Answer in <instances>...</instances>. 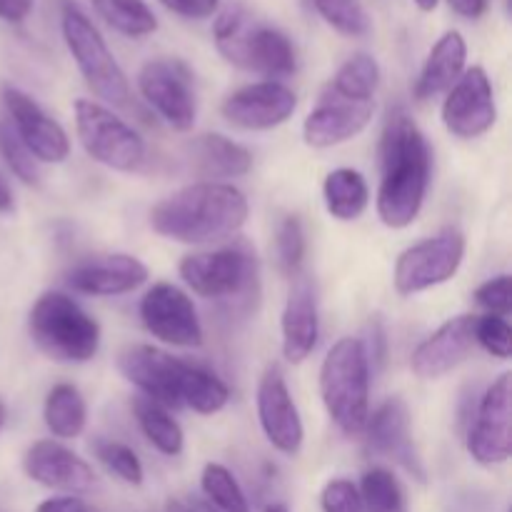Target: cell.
<instances>
[{
    "instance_id": "34",
    "label": "cell",
    "mask_w": 512,
    "mask_h": 512,
    "mask_svg": "<svg viewBox=\"0 0 512 512\" xmlns=\"http://www.w3.org/2000/svg\"><path fill=\"white\" fill-rule=\"evenodd\" d=\"M313 5L320 18L338 33L360 38L370 30L368 13L363 10L360 0H313Z\"/></svg>"
},
{
    "instance_id": "30",
    "label": "cell",
    "mask_w": 512,
    "mask_h": 512,
    "mask_svg": "<svg viewBox=\"0 0 512 512\" xmlns=\"http://www.w3.org/2000/svg\"><path fill=\"white\" fill-rule=\"evenodd\" d=\"M90 3L110 28L128 38H143L158 28V18L145 0H90Z\"/></svg>"
},
{
    "instance_id": "21",
    "label": "cell",
    "mask_w": 512,
    "mask_h": 512,
    "mask_svg": "<svg viewBox=\"0 0 512 512\" xmlns=\"http://www.w3.org/2000/svg\"><path fill=\"white\" fill-rule=\"evenodd\" d=\"M148 280V268L135 255L110 253L83 260L68 273V288L93 298H113L140 288Z\"/></svg>"
},
{
    "instance_id": "48",
    "label": "cell",
    "mask_w": 512,
    "mask_h": 512,
    "mask_svg": "<svg viewBox=\"0 0 512 512\" xmlns=\"http://www.w3.org/2000/svg\"><path fill=\"white\" fill-rule=\"evenodd\" d=\"M415 3H418L420 10H425V13H430V10L438 8L440 0H415Z\"/></svg>"
},
{
    "instance_id": "1",
    "label": "cell",
    "mask_w": 512,
    "mask_h": 512,
    "mask_svg": "<svg viewBox=\"0 0 512 512\" xmlns=\"http://www.w3.org/2000/svg\"><path fill=\"white\" fill-rule=\"evenodd\" d=\"M433 153L405 108L390 110L380 140L378 215L383 225L400 230L418 220L430 185Z\"/></svg>"
},
{
    "instance_id": "4",
    "label": "cell",
    "mask_w": 512,
    "mask_h": 512,
    "mask_svg": "<svg viewBox=\"0 0 512 512\" xmlns=\"http://www.w3.org/2000/svg\"><path fill=\"white\" fill-rule=\"evenodd\" d=\"M33 343L55 363H88L100 348V325L70 295L48 290L28 315Z\"/></svg>"
},
{
    "instance_id": "22",
    "label": "cell",
    "mask_w": 512,
    "mask_h": 512,
    "mask_svg": "<svg viewBox=\"0 0 512 512\" xmlns=\"http://www.w3.org/2000/svg\"><path fill=\"white\" fill-rule=\"evenodd\" d=\"M475 318L478 315H458L428 335L410 358L413 373L420 380H438L458 368L475 345Z\"/></svg>"
},
{
    "instance_id": "29",
    "label": "cell",
    "mask_w": 512,
    "mask_h": 512,
    "mask_svg": "<svg viewBox=\"0 0 512 512\" xmlns=\"http://www.w3.org/2000/svg\"><path fill=\"white\" fill-rule=\"evenodd\" d=\"M380 83L378 60L368 53H355L353 58L345 60L328 83L330 93L340 98L358 100V103H373V95Z\"/></svg>"
},
{
    "instance_id": "14",
    "label": "cell",
    "mask_w": 512,
    "mask_h": 512,
    "mask_svg": "<svg viewBox=\"0 0 512 512\" xmlns=\"http://www.w3.org/2000/svg\"><path fill=\"white\" fill-rule=\"evenodd\" d=\"M495 120H498V108H495L488 73L480 65L468 68L460 75L458 83L448 90V98L443 103L445 128L455 138L470 140L488 133Z\"/></svg>"
},
{
    "instance_id": "38",
    "label": "cell",
    "mask_w": 512,
    "mask_h": 512,
    "mask_svg": "<svg viewBox=\"0 0 512 512\" xmlns=\"http://www.w3.org/2000/svg\"><path fill=\"white\" fill-rule=\"evenodd\" d=\"M475 343L483 345L493 358L508 360L512 353V330L508 320L500 318V315L475 318Z\"/></svg>"
},
{
    "instance_id": "11",
    "label": "cell",
    "mask_w": 512,
    "mask_h": 512,
    "mask_svg": "<svg viewBox=\"0 0 512 512\" xmlns=\"http://www.w3.org/2000/svg\"><path fill=\"white\" fill-rule=\"evenodd\" d=\"M118 368L140 395L165 410L183 408V380L188 363L153 345H130L118 355Z\"/></svg>"
},
{
    "instance_id": "45",
    "label": "cell",
    "mask_w": 512,
    "mask_h": 512,
    "mask_svg": "<svg viewBox=\"0 0 512 512\" xmlns=\"http://www.w3.org/2000/svg\"><path fill=\"white\" fill-rule=\"evenodd\" d=\"M13 210V190H10L8 180L0 175V213H10Z\"/></svg>"
},
{
    "instance_id": "47",
    "label": "cell",
    "mask_w": 512,
    "mask_h": 512,
    "mask_svg": "<svg viewBox=\"0 0 512 512\" xmlns=\"http://www.w3.org/2000/svg\"><path fill=\"white\" fill-rule=\"evenodd\" d=\"M165 512H190V508L185 503H180V500H170V503L165 505Z\"/></svg>"
},
{
    "instance_id": "40",
    "label": "cell",
    "mask_w": 512,
    "mask_h": 512,
    "mask_svg": "<svg viewBox=\"0 0 512 512\" xmlns=\"http://www.w3.org/2000/svg\"><path fill=\"white\" fill-rule=\"evenodd\" d=\"M475 303L480 308L488 310V315H505L512 310V288H510V275H498L493 280H485L478 290L473 293Z\"/></svg>"
},
{
    "instance_id": "6",
    "label": "cell",
    "mask_w": 512,
    "mask_h": 512,
    "mask_svg": "<svg viewBox=\"0 0 512 512\" xmlns=\"http://www.w3.org/2000/svg\"><path fill=\"white\" fill-rule=\"evenodd\" d=\"M60 28H63L65 45H68L70 55H73L88 88L105 103L128 105V78H125L123 68L105 45L103 35L90 23L88 15L78 5L65 3L63 10H60Z\"/></svg>"
},
{
    "instance_id": "5",
    "label": "cell",
    "mask_w": 512,
    "mask_h": 512,
    "mask_svg": "<svg viewBox=\"0 0 512 512\" xmlns=\"http://www.w3.org/2000/svg\"><path fill=\"white\" fill-rule=\"evenodd\" d=\"M220 55L243 70L265 78H288L295 73V48L285 33L260 25L243 8H228L213 25Z\"/></svg>"
},
{
    "instance_id": "19",
    "label": "cell",
    "mask_w": 512,
    "mask_h": 512,
    "mask_svg": "<svg viewBox=\"0 0 512 512\" xmlns=\"http://www.w3.org/2000/svg\"><path fill=\"white\" fill-rule=\"evenodd\" d=\"M375 113V103L340 98L328 88L303 123V138L310 148H333L363 133Z\"/></svg>"
},
{
    "instance_id": "44",
    "label": "cell",
    "mask_w": 512,
    "mask_h": 512,
    "mask_svg": "<svg viewBox=\"0 0 512 512\" xmlns=\"http://www.w3.org/2000/svg\"><path fill=\"white\" fill-rule=\"evenodd\" d=\"M450 8L455 10L458 15H463V18H480V15L488 10V3L490 0H448Z\"/></svg>"
},
{
    "instance_id": "28",
    "label": "cell",
    "mask_w": 512,
    "mask_h": 512,
    "mask_svg": "<svg viewBox=\"0 0 512 512\" xmlns=\"http://www.w3.org/2000/svg\"><path fill=\"white\" fill-rule=\"evenodd\" d=\"M133 413L140 430H143V435L148 438V443L153 445L155 450H160V453L168 455V458H175V455L183 453V428H180L178 420L170 415V410H165L163 405L138 395V398L133 400Z\"/></svg>"
},
{
    "instance_id": "16",
    "label": "cell",
    "mask_w": 512,
    "mask_h": 512,
    "mask_svg": "<svg viewBox=\"0 0 512 512\" xmlns=\"http://www.w3.org/2000/svg\"><path fill=\"white\" fill-rule=\"evenodd\" d=\"M365 448L373 455L393 460L408 470L420 483L425 480L423 460L415 448L413 430H410V410L400 398H388L373 415L365 420Z\"/></svg>"
},
{
    "instance_id": "17",
    "label": "cell",
    "mask_w": 512,
    "mask_h": 512,
    "mask_svg": "<svg viewBox=\"0 0 512 512\" xmlns=\"http://www.w3.org/2000/svg\"><path fill=\"white\" fill-rule=\"evenodd\" d=\"M295 108L298 98L288 85L278 80H260L228 95L220 113L235 128L270 130L283 125L295 113Z\"/></svg>"
},
{
    "instance_id": "13",
    "label": "cell",
    "mask_w": 512,
    "mask_h": 512,
    "mask_svg": "<svg viewBox=\"0 0 512 512\" xmlns=\"http://www.w3.org/2000/svg\"><path fill=\"white\" fill-rule=\"evenodd\" d=\"M512 375L503 373L480 398L478 413L468 430V453L480 465H503L512 453L510 438Z\"/></svg>"
},
{
    "instance_id": "43",
    "label": "cell",
    "mask_w": 512,
    "mask_h": 512,
    "mask_svg": "<svg viewBox=\"0 0 512 512\" xmlns=\"http://www.w3.org/2000/svg\"><path fill=\"white\" fill-rule=\"evenodd\" d=\"M35 512H88L85 503L75 495H60V498H48L35 508Z\"/></svg>"
},
{
    "instance_id": "24",
    "label": "cell",
    "mask_w": 512,
    "mask_h": 512,
    "mask_svg": "<svg viewBox=\"0 0 512 512\" xmlns=\"http://www.w3.org/2000/svg\"><path fill=\"white\" fill-rule=\"evenodd\" d=\"M465 60H468V45L458 30H448L430 50L418 80H415V98L430 100L435 95L445 93L458 83L465 73Z\"/></svg>"
},
{
    "instance_id": "42",
    "label": "cell",
    "mask_w": 512,
    "mask_h": 512,
    "mask_svg": "<svg viewBox=\"0 0 512 512\" xmlns=\"http://www.w3.org/2000/svg\"><path fill=\"white\" fill-rule=\"evenodd\" d=\"M33 13V0H0V20L23 23Z\"/></svg>"
},
{
    "instance_id": "23",
    "label": "cell",
    "mask_w": 512,
    "mask_h": 512,
    "mask_svg": "<svg viewBox=\"0 0 512 512\" xmlns=\"http://www.w3.org/2000/svg\"><path fill=\"white\" fill-rule=\"evenodd\" d=\"M283 355L288 363H303L318 345L320 323H318V303H315L313 285L305 278L295 280L290 288L288 300L283 308Z\"/></svg>"
},
{
    "instance_id": "8",
    "label": "cell",
    "mask_w": 512,
    "mask_h": 512,
    "mask_svg": "<svg viewBox=\"0 0 512 512\" xmlns=\"http://www.w3.org/2000/svg\"><path fill=\"white\" fill-rule=\"evenodd\" d=\"M465 258V235L458 230L425 238L400 253L395 263L393 283L400 295H415L423 290L443 285L460 270Z\"/></svg>"
},
{
    "instance_id": "33",
    "label": "cell",
    "mask_w": 512,
    "mask_h": 512,
    "mask_svg": "<svg viewBox=\"0 0 512 512\" xmlns=\"http://www.w3.org/2000/svg\"><path fill=\"white\" fill-rule=\"evenodd\" d=\"M365 512H408V500L400 480L385 468H370L360 483Z\"/></svg>"
},
{
    "instance_id": "10",
    "label": "cell",
    "mask_w": 512,
    "mask_h": 512,
    "mask_svg": "<svg viewBox=\"0 0 512 512\" xmlns=\"http://www.w3.org/2000/svg\"><path fill=\"white\" fill-rule=\"evenodd\" d=\"M138 88L145 103L160 115L165 125L180 133L193 128L198 105H195L193 78L185 63L175 58L150 60L138 73Z\"/></svg>"
},
{
    "instance_id": "32",
    "label": "cell",
    "mask_w": 512,
    "mask_h": 512,
    "mask_svg": "<svg viewBox=\"0 0 512 512\" xmlns=\"http://www.w3.org/2000/svg\"><path fill=\"white\" fill-rule=\"evenodd\" d=\"M200 488H203L205 503L213 505L218 512H250L243 488L225 465H205L203 475H200Z\"/></svg>"
},
{
    "instance_id": "20",
    "label": "cell",
    "mask_w": 512,
    "mask_h": 512,
    "mask_svg": "<svg viewBox=\"0 0 512 512\" xmlns=\"http://www.w3.org/2000/svg\"><path fill=\"white\" fill-rule=\"evenodd\" d=\"M23 470L33 483L63 493H88L95 485V473L80 455L55 440H38L25 450Z\"/></svg>"
},
{
    "instance_id": "15",
    "label": "cell",
    "mask_w": 512,
    "mask_h": 512,
    "mask_svg": "<svg viewBox=\"0 0 512 512\" xmlns=\"http://www.w3.org/2000/svg\"><path fill=\"white\" fill-rule=\"evenodd\" d=\"M3 103L13 118V130L38 163H63L68 158V133L28 93L15 85H5Z\"/></svg>"
},
{
    "instance_id": "50",
    "label": "cell",
    "mask_w": 512,
    "mask_h": 512,
    "mask_svg": "<svg viewBox=\"0 0 512 512\" xmlns=\"http://www.w3.org/2000/svg\"><path fill=\"white\" fill-rule=\"evenodd\" d=\"M3 425H5V405L0 403V430H3Z\"/></svg>"
},
{
    "instance_id": "3",
    "label": "cell",
    "mask_w": 512,
    "mask_h": 512,
    "mask_svg": "<svg viewBox=\"0 0 512 512\" xmlns=\"http://www.w3.org/2000/svg\"><path fill=\"white\" fill-rule=\"evenodd\" d=\"M320 395L330 420L345 435L363 433L370 415V360L360 338H343L320 368Z\"/></svg>"
},
{
    "instance_id": "7",
    "label": "cell",
    "mask_w": 512,
    "mask_h": 512,
    "mask_svg": "<svg viewBox=\"0 0 512 512\" xmlns=\"http://www.w3.org/2000/svg\"><path fill=\"white\" fill-rule=\"evenodd\" d=\"M75 130L80 145L95 163L118 173H130L145 158V143L138 130L95 100H75Z\"/></svg>"
},
{
    "instance_id": "26",
    "label": "cell",
    "mask_w": 512,
    "mask_h": 512,
    "mask_svg": "<svg viewBox=\"0 0 512 512\" xmlns=\"http://www.w3.org/2000/svg\"><path fill=\"white\" fill-rule=\"evenodd\" d=\"M325 208L335 220H358L368 210L370 188L363 175L353 168H338L323 183Z\"/></svg>"
},
{
    "instance_id": "12",
    "label": "cell",
    "mask_w": 512,
    "mask_h": 512,
    "mask_svg": "<svg viewBox=\"0 0 512 512\" xmlns=\"http://www.w3.org/2000/svg\"><path fill=\"white\" fill-rule=\"evenodd\" d=\"M140 320L153 338L175 348H198L203 325L185 290L173 283H155L140 300Z\"/></svg>"
},
{
    "instance_id": "49",
    "label": "cell",
    "mask_w": 512,
    "mask_h": 512,
    "mask_svg": "<svg viewBox=\"0 0 512 512\" xmlns=\"http://www.w3.org/2000/svg\"><path fill=\"white\" fill-rule=\"evenodd\" d=\"M265 512H290V510L285 508L283 503H273V505H268V508H265Z\"/></svg>"
},
{
    "instance_id": "46",
    "label": "cell",
    "mask_w": 512,
    "mask_h": 512,
    "mask_svg": "<svg viewBox=\"0 0 512 512\" xmlns=\"http://www.w3.org/2000/svg\"><path fill=\"white\" fill-rule=\"evenodd\" d=\"M188 508H190V512H218L213 505L205 503V500H195V503L188 505Z\"/></svg>"
},
{
    "instance_id": "35",
    "label": "cell",
    "mask_w": 512,
    "mask_h": 512,
    "mask_svg": "<svg viewBox=\"0 0 512 512\" xmlns=\"http://www.w3.org/2000/svg\"><path fill=\"white\" fill-rule=\"evenodd\" d=\"M93 453L95 458L105 465V470L113 473L115 478H120L128 485H135V488L143 485V478H145L143 465H140L138 455H135L128 445L115 443V440L98 438L93 443Z\"/></svg>"
},
{
    "instance_id": "31",
    "label": "cell",
    "mask_w": 512,
    "mask_h": 512,
    "mask_svg": "<svg viewBox=\"0 0 512 512\" xmlns=\"http://www.w3.org/2000/svg\"><path fill=\"white\" fill-rule=\"evenodd\" d=\"M230 390L223 380L200 365L188 363L183 380V408L200 415H215L228 405Z\"/></svg>"
},
{
    "instance_id": "25",
    "label": "cell",
    "mask_w": 512,
    "mask_h": 512,
    "mask_svg": "<svg viewBox=\"0 0 512 512\" xmlns=\"http://www.w3.org/2000/svg\"><path fill=\"white\" fill-rule=\"evenodd\" d=\"M190 160L200 178H243L253 168V153L220 133H205L190 143Z\"/></svg>"
},
{
    "instance_id": "27",
    "label": "cell",
    "mask_w": 512,
    "mask_h": 512,
    "mask_svg": "<svg viewBox=\"0 0 512 512\" xmlns=\"http://www.w3.org/2000/svg\"><path fill=\"white\" fill-rule=\"evenodd\" d=\"M43 418L55 438L73 440L85 430V423H88V405H85V398L80 395V390L75 385L60 383L45 398Z\"/></svg>"
},
{
    "instance_id": "36",
    "label": "cell",
    "mask_w": 512,
    "mask_h": 512,
    "mask_svg": "<svg viewBox=\"0 0 512 512\" xmlns=\"http://www.w3.org/2000/svg\"><path fill=\"white\" fill-rule=\"evenodd\" d=\"M0 155L8 163V168L13 170V175L18 180H23L25 185H38L40 173H38V160L30 155V150L25 148L23 140L18 138V133L13 130V125L0 120Z\"/></svg>"
},
{
    "instance_id": "9",
    "label": "cell",
    "mask_w": 512,
    "mask_h": 512,
    "mask_svg": "<svg viewBox=\"0 0 512 512\" xmlns=\"http://www.w3.org/2000/svg\"><path fill=\"white\" fill-rule=\"evenodd\" d=\"M255 255L248 248H223L193 253L180 260V278L195 295L208 300L238 298L255 280Z\"/></svg>"
},
{
    "instance_id": "2",
    "label": "cell",
    "mask_w": 512,
    "mask_h": 512,
    "mask_svg": "<svg viewBox=\"0 0 512 512\" xmlns=\"http://www.w3.org/2000/svg\"><path fill=\"white\" fill-rule=\"evenodd\" d=\"M248 220V198L230 183L185 185L150 210V228L185 245H208L233 238Z\"/></svg>"
},
{
    "instance_id": "39",
    "label": "cell",
    "mask_w": 512,
    "mask_h": 512,
    "mask_svg": "<svg viewBox=\"0 0 512 512\" xmlns=\"http://www.w3.org/2000/svg\"><path fill=\"white\" fill-rule=\"evenodd\" d=\"M320 505H323V512H365L360 490L345 478H335L325 485Z\"/></svg>"
},
{
    "instance_id": "41",
    "label": "cell",
    "mask_w": 512,
    "mask_h": 512,
    "mask_svg": "<svg viewBox=\"0 0 512 512\" xmlns=\"http://www.w3.org/2000/svg\"><path fill=\"white\" fill-rule=\"evenodd\" d=\"M168 10L183 15V18H208L218 10L220 0H160Z\"/></svg>"
},
{
    "instance_id": "18",
    "label": "cell",
    "mask_w": 512,
    "mask_h": 512,
    "mask_svg": "<svg viewBox=\"0 0 512 512\" xmlns=\"http://www.w3.org/2000/svg\"><path fill=\"white\" fill-rule=\"evenodd\" d=\"M258 420L265 438L283 455H298L303 448V420L293 403L280 368H268L258 383Z\"/></svg>"
},
{
    "instance_id": "37",
    "label": "cell",
    "mask_w": 512,
    "mask_h": 512,
    "mask_svg": "<svg viewBox=\"0 0 512 512\" xmlns=\"http://www.w3.org/2000/svg\"><path fill=\"white\" fill-rule=\"evenodd\" d=\"M275 253H278L280 270L285 275H298L305 258V230L300 218L288 215L280 220L278 233H275Z\"/></svg>"
}]
</instances>
